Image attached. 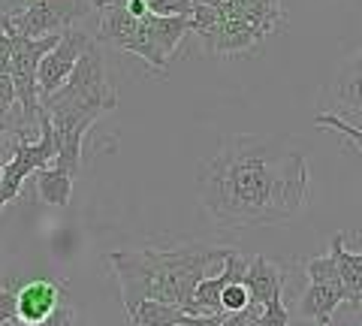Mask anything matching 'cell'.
Instances as JSON below:
<instances>
[{
	"mask_svg": "<svg viewBox=\"0 0 362 326\" xmlns=\"http://www.w3.org/2000/svg\"><path fill=\"white\" fill-rule=\"evenodd\" d=\"M308 199V163L281 139H226L202 170V209L226 233L287 223Z\"/></svg>",
	"mask_w": 362,
	"mask_h": 326,
	"instance_id": "1",
	"label": "cell"
},
{
	"mask_svg": "<svg viewBox=\"0 0 362 326\" xmlns=\"http://www.w3.org/2000/svg\"><path fill=\"white\" fill-rule=\"evenodd\" d=\"M223 248L206 245H178V248H142V251H112L109 266L121 284L124 308L142 299L166 302L187 311L194 287L206 278L209 263L221 260Z\"/></svg>",
	"mask_w": 362,
	"mask_h": 326,
	"instance_id": "2",
	"label": "cell"
},
{
	"mask_svg": "<svg viewBox=\"0 0 362 326\" xmlns=\"http://www.w3.org/2000/svg\"><path fill=\"white\" fill-rule=\"evenodd\" d=\"M118 106V97L109 85L106 66H103V54H100L97 42L78 54V61L73 66V73L66 76V82L58 88L54 94L42 97V109H100L109 112Z\"/></svg>",
	"mask_w": 362,
	"mask_h": 326,
	"instance_id": "3",
	"label": "cell"
},
{
	"mask_svg": "<svg viewBox=\"0 0 362 326\" xmlns=\"http://www.w3.org/2000/svg\"><path fill=\"white\" fill-rule=\"evenodd\" d=\"M88 13H90L88 0H30V4L9 9L6 16L21 37L42 40V37H58V33L70 30Z\"/></svg>",
	"mask_w": 362,
	"mask_h": 326,
	"instance_id": "4",
	"label": "cell"
},
{
	"mask_svg": "<svg viewBox=\"0 0 362 326\" xmlns=\"http://www.w3.org/2000/svg\"><path fill=\"white\" fill-rule=\"evenodd\" d=\"M185 33H190V18H185V16L160 18V16L148 13L145 18H139V30H136V37L130 40L127 52H133L136 58H142L148 66H154L157 73H163Z\"/></svg>",
	"mask_w": 362,
	"mask_h": 326,
	"instance_id": "5",
	"label": "cell"
},
{
	"mask_svg": "<svg viewBox=\"0 0 362 326\" xmlns=\"http://www.w3.org/2000/svg\"><path fill=\"white\" fill-rule=\"evenodd\" d=\"M45 115H49V124L54 133V163L52 166H58L66 175H76L78 166H82V139L103 112L100 109H52Z\"/></svg>",
	"mask_w": 362,
	"mask_h": 326,
	"instance_id": "6",
	"label": "cell"
},
{
	"mask_svg": "<svg viewBox=\"0 0 362 326\" xmlns=\"http://www.w3.org/2000/svg\"><path fill=\"white\" fill-rule=\"evenodd\" d=\"M90 42H94V37H88V33L78 30V28H70V30L61 33L58 42H54V49H49L40 58V66H37V94L40 97H49V94L58 91V88L66 82V76L73 73L78 54H82Z\"/></svg>",
	"mask_w": 362,
	"mask_h": 326,
	"instance_id": "7",
	"label": "cell"
},
{
	"mask_svg": "<svg viewBox=\"0 0 362 326\" xmlns=\"http://www.w3.org/2000/svg\"><path fill=\"white\" fill-rule=\"evenodd\" d=\"M13 293H16V320L21 326H40L66 299L64 287L52 278H33L28 284L16 287Z\"/></svg>",
	"mask_w": 362,
	"mask_h": 326,
	"instance_id": "8",
	"label": "cell"
},
{
	"mask_svg": "<svg viewBox=\"0 0 362 326\" xmlns=\"http://www.w3.org/2000/svg\"><path fill=\"white\" fill-rule=\"evenodd\" d=\"M197 37L206 42V49L211 54H239V52L254 49L259 40L269 37V33L245 25V21H239V18H221L214 28L197 33Z\"/></svg>",
	"mask_w": 362,
	"mask_h": 326,
	"instance_id": "9",
	"label": "cell"
},
{
	"mask_svg": "<svg viewBox=\"0 0 362 326\" xmlns=\"http://www.w3.org/2000/svg\"><path fill=\"white\" fill-rule=\"evenodd\" d=\"M94 4H97V16H100L97 40L127 52L130 40L136 37V30H139V18H133L127 13L124 0H94Z\"/></svg>",
	"mask_w": 362,
	"mask_h": 326,
	"instance_id": "10",
	"label": "cell"
},
{
	"mask_svg": "<svg viewBox=\"0 0 362 326\" xmlns=\"http://www.w3.org/2000/svg\"><path fill=\"white\" fill-rule=\"evenodd\" d=\"M341 302H344V293L338 281H308V287H305V293L299 299V308L317 326H332V314L338 311Z\"/></svg>",
	"mask_w": 362,
	"mask_h": 326,
	"instance_id": "11",
	"label": "cell"
},
{
	"mask_svg": "<svg viewBox=\"0 0 362 326\" xmlns=\"http://www.w3.org/2000/svg\"><path fill=\"white\" fill-rule=\"evenodd\" d=\"M242 287L247 290V305L263 308V302L272 293L284 290V272L272 260H266V257H254V260H247V269L242 275Z\"/></svg>",
	"mask_w": 362,
	"mask_h": 326,
	"instance_id": "12",
	"label": "cell"
},
{
	"mask_svg": "<svg viewBox=\"0 0 362 326\" xmlns=\"http://www.w3.org/2000/svg\"><path fill=\"white\" fill-rule=\"evenodd\" d=\"M329 254H332L335 269H338L344 302L354 311H359V302H362V254L344 248V235H335L332 245H329Z\"/></svg>",
	"mask_w": 362,
	"mask_h": 326,
	"instance_id": "13",
	"label": "cell"
},
{
	"mask_svg": "<svg viewBox=\"0 0 362 326\" xmlns=\"http://www.w3.org/2000/svg\"><path fill=\"white\" fill-rule=\"evenodd\" d=\"M136 326H185L194 320V314L181 311L178 305H166V302L142 299L127 311Z\"/></svg>",
	"mask_w": 362,
	"mask_h": 326,
	"instance_id": "14",
	"label": "cell"
},
{
	"mask_svg": "<svg viewBox=\"0 0 362 326\" xmlns=\"http://www.w3.org/2000/svg\"><path fill=\"white\" fill-rule=\"evenodd\" d=\"M37 185V194L49 206H70V190H73V175H66L58 166H45L30 175Z\"/></svg>",
	"mask_w": 362,
	"mask_h": 326,
	"instance_id": "15",
	"label": "cell"
},
{
	"mask_svg": "<svg viewBox=\"0 0 362 326\" xmlns=\"http://www.w3.org/2000/svg\"><path fill=\"white\" fill-rule=\"evenodd\" d=\"M254 326H290V311L284 305V290H281V293H272L263 302Z\"/></svg>",
	"mask_w": 362,
	"mask_h": 326,
	"instance_id": "16",
	"label": "cell"
},
{
	"mask_svg": "<svg viewBox=\"0 0 362 326\" xmlns=\"http://www.w3.org/2000/svg\"><path fill=\"white\" fill-rule=\"evenodd\" d=\"M142 4L151 16H160V18H169V16L190 18V13H194V0H142Z\"/></svg>",
	"mask_w": 362,
	"mask_h": 326,
	"instance_id": "17",
	"label": "cell"
},
{
	"mask_svg": "<svg viewBox=\"0 0 362 326\" xmlns=\"http://www.w3.org/2000/svg\"><path fill=\"white\" fill-rule=\"evenodd\" d=\"M247 305V290L242 284H226L221 290V311L230 314V311H242Z\"/></svg>",
	"mask_w": 362,
	"mask_h": 326,
	"instance_id": "18",
	"label": "cell"
},
{
	"mask_svg": "<svg viewBox=\"0 0 362 326\" xmlns=\"http://www.w3.org/2000/svg\"><path fill=\"white\" fill-rule=\"evenodd\" d=\"M317 124H323V127H335L338 133H344V136L354 142V149L362 151V133L356 124H344L341 118H335V115H317Z\"/></svg>",
	"mask_w": 362,
	"mask_h": 326,
	"instance_id": "19",
	"label": "cell"
},
{
	"mask_svg": "<svg viewBox=\"0 0 362 326\" xmlns=\"http://www.w3.org/2000/svg\"><path fill=\"white\" fill-rule=\"evenodd\" d=\"M16 320V293L0 284V326H9Z\"/></svg>",
	"mask_w": 362,
	"mask_h": 326,
	"instance_id": "20",
	"label": "cell"
},
{
	"mask_svg": "<svg viewBox=\"0 0 362 326\" xmlns=\"http://www.w3.org/2000/svg\"><path fill=\"white\" fill-rule=\"evenodd\" d=\"M257 314H259V308L245 305L242 311H230V314H226V318L221 320V326H254Z\"/></svg>",
	"mask_w": 362,
	"mask_h": 326,
	"instance_id": "21",
	"label": "cell"
},
{
	"mask_svg": "<svg viewBox=\"0 0 362 326\" xmlns=\"http://www.w3.org/2000/svg\"><path fill=\"white\" fill-rule=\"evenodd\" d=\"M13 106H16V88H13V78H9V73H0V109L13 115Z\"/></svg>",
	"mask_w": 362,
	"mask_h": 326,
	"instance_id": "22",
	"label": "cell"
},
{
	"mask_svg": "<svg viewBox=\"0 0 362 326\" xmlns=\"http://www.w3.org/2000/svg\"><path fill=\"white\" fill-rule=\"evenodd\" d=\"M259 6H263V13L272 18V21H278L281 18V0H257Z\"/></svg>",
	"mask_w": 362,
	"mask_h": 326,
	"instance_id": "23",
	"label": "cell"
},
{
	"mask_svg": "<svg viewBox=\"0 0 362 326\" xmlns=\"http://www.w3.org/2000/svg\"><path fill=\"white\" fill-rule=\"evenodd\" d=\"M9 326H21V323H18V320H13V323H9Z\"/></svg>",
	"mask_w": 362,
	"mask_h": 326,
	"instance_id": "24",
	"label": "cell"
},
{
	"mask_svg": "<svg viewBox=\"0 0 362 326\" xmlns=\"http://www.w3.org/2000/svg\"><path fill=\"white\" fill-rule=\"evenodd\" d=\"M0 173H4V163H0Z\"/></svg>",
	"mask_w": 362,
	"mask_h": 326,
	"instance_id": "25",
	"label": "cell"
},
{
	"mask_svg": "<svg viewBox=\"0 0 362 326\" xmlns=\"http://www.w3.org/2000/svg\"><path fill=\"white\" fill-rule=\"evenodd\" d=\"M25 4H30V0H25Z\"/></svg>",
	"mask_w": 362,
	"mask_h": 326,
	"instance_id": "26",
	"label": "cell"
}]
</instances>
